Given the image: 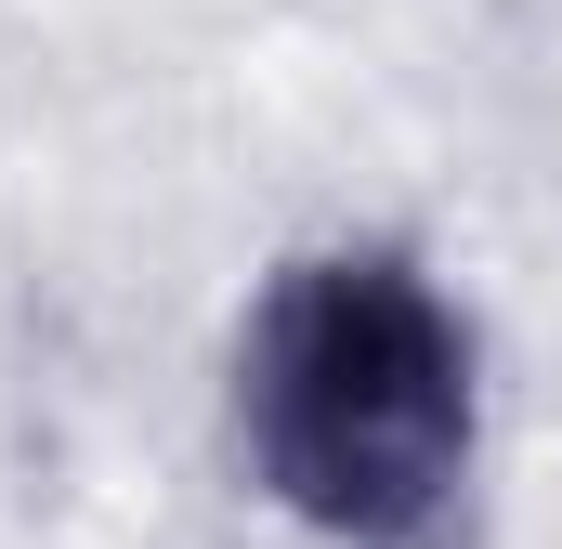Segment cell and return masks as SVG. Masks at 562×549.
I'll return each mask as SVG.
<instances>
[{"label":"cell","mask_w":562,"mask_h":549,"mask_svg":"<svg viewBox=\"0 0 562 549\" xmlns=\"http://www.w3.org/2000/svg\"><path fill=\"white\" fill-rule=\"evenodd\" d=\"M236 418L249 458L314 537L419 549L445 537L471 484V327L406 249H314L262 288L249 354H236Z\"/></svg>","instance_id":"6da1fadb"}]
</instances>
